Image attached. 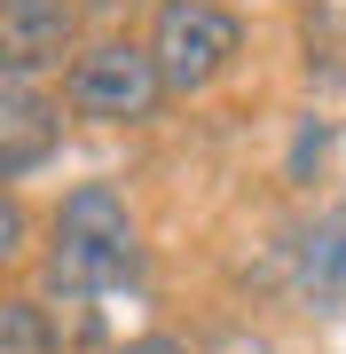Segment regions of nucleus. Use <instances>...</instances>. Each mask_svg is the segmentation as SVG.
I'll use <instances>...</instances> for the list:
<instances>
[{"mask_svg":"<svg viewBox=\"0 0 346 354\" xmlns=\"http://www.w3.org/2000/svg\"><path fill=\"white\" fill-rule=\"evenodd\" d=\"M150 260H142V236L134 244H110V236H55L39 244L32 260V291L48 307H95V299H118V291H142Z\"/></svg>","mask_w":346,"mask_h":354,"instance_id":"3","label":"nucleus"},{"mask_svg":"<svg viewBox=\"0 0 346 354\" xmlns=\"http://www.w3.org/2000/svg\"><path fill=\"white\" fill-rule=\"evenodd\" d=\"M64 102H71L79 127H150L173 102V87H166V71H157L150 39L95 32L87 48L71 55V71H64Z\"/></svg>","mask_w":346,"mask_h":354,"instance_id":"1","label":"nucleus"},{"mask_svg":"<svg viewBox=\"0 0 346 354\" xmlns=\"http://www.w3.org/2000/svg\"><path fill=\"white\" fill-rule=\"evenodd\" d=\"M79 48V0H0V79H64Z\"/></svg>","mask_w":346,"mask_h":354,"instance_id":"5","label":"nucleus"},{"mask_svg":"<svg viewBox=\"0 0 346 354\" xmlns=\"http://www.w3.org/2000/svg\"><path fill=\"white\" fill-rule=\"evenodd\" d=\"M0 228H8V244H0V252H8V260H24L32 252V213H24V189H8V205H0Z\"/></svg>","mask_w":346,"mask_h":354,"instance_id":"8","label":"nucleus"},{"mask_svg":"<svg viewBox=\"0 0 346 354\" xmlns=\"http://www.w3.org/2000/svg\"><path fill=\"white\" fill-rule=\"evenodd\" d=\"M64 118H71L64 87L0 79V181H8V189H24L39 165L64 158Z\"/></svg>","mask_w":346,"mask_h":354,"instance_id":"4","label":"nucleus"},{"mask_svg":"<svg viewBox=\"0 0 346 354\" xmlns=\"http://www.w3.org/2000/svg\"><path fill=\"white\" fill-rule=\"evenodd\" d=\"M252 48V24L244 8H205V0H157L150 16V55L166 71L173 95H213L220 79L244 64Z\"/></svg>","mask_w":346,"mask_h":354,"instance_id":"2","label":"nucleus"},{"mask_svg":"<svg viewBox=\"0 0 346 354\" xmlns=\"http://www.w3.org/2000/svg\"><path fill=\"white\" fill-rule=\"evenodd\" d=\"M205 8H244V0H205Z\"/></svg>","mask_w":346,"mask_h":354,"instance_id":"10","label":"nucleus"},{"mask_svg":"<svg viewBox=\"0 0 346 354\" xmlns=\"http://www.w3.org/2000/svg\"><path fill=\"white\" fill-rule=\"evenodd\" d=\"M276 260H283V291L299 307H346V205H315L276 244Z\"/></svg>","mask_w":346,"mask_h":354,"instance_id":"6","label":"nucleus"},{"mask_svg":"<svg viewBox=\"0 0 346 354\" xmlns=\"http://www.w3.org/2000/svg\"><path fill=\"white\" fill-rule=\"evenodd\" d=\"M0 354H64V323L39 291H8L0 299Z\"/></svg>","mask_w":346,"mask_h":354,"instance_id":"7","label":"nucleus"},{"mask_svg":"<svg viewBox=\"0 0 346 354\" xmlns=\"http://www.w3.org/2000/svg\"><path fill=\"white\" fill-rule=\"evenodd\" d=\"M110 354H197L181 330H134V339H118Z\"/></svg>","mask_w":346,"mask_h":354,"instance_id":"9","label":"nucleus"}]
</instances>
